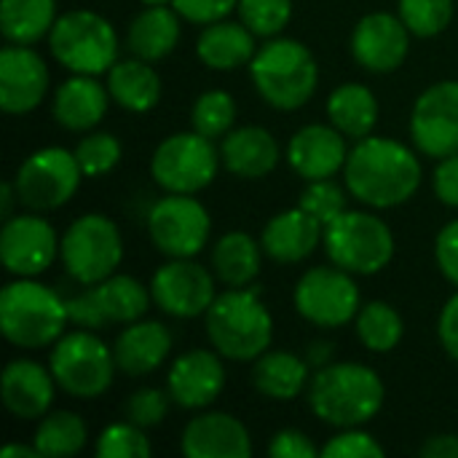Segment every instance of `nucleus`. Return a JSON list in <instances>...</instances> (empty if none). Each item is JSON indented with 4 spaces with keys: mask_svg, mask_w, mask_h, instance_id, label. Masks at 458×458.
I'll use <instances>...</instances> for the list:
<instances>
[{
    "mask_svg": "<svg viewBox=\"0 0 458 458\" xmlns=\"http://www.w3.org/2000/svg\"><path fill=\"white\" fill-rule=\"evenodd\" d=\"M424 180L421 158L394 137H362L349 150L344 185L352 199L370 209H394L408 204Z\"/></svg>",
    "mask_w": 458,
    "mask_h": 458,
    "instance_id": "1",
    "label": "nucleus"
},
{
    "mask_svg": "<svg viewBox=\"0 0 458 458\" xmlns=\"http://www.w3.org/2000/svg\"><path fill=\"white\" fill-rule=\"evenodd\" d=\"M306 400L311 413L333 429L365 427L381 413L386 384L370 365L330 362L311 373Z\"/></svg>",
    "mask_w": 458,
    "mask_h": 458,
    "instance_id": "2",
    "label": "nucleus"
},
{
    "mask_svg": "<svg viewBox=\"0 0 458 458\" xmlns=\"http://www.w3.org/2000/svg\"><path fill=\"white\" fill-rule=\"evenodd\" d=\"M204 330L212 349L225 360L255 362L271 349L274 317L250 287H228L204 314Z\"/></svg>",
    "mask_w": 458,
    "mask_h": 458,
    "instance_id": "3",
    "label": "nucleus"
},
{
    "mask_svg": "<svg viewBox=\"0 0 458 458\" xmlns=\"http://www.w3.org/2000/svg\"><path fill=\"white\" fill-rule=\"evenodd\" d=\"M67 322L64 295L38 279L16 276L0 290V333L16 349L54 346Z\"/></svg>",
    "mask_w": 458,
    "mask_h": 458,
    "instance_id": "4",
    "label": "nucleus"
},
{
    "mask_svg": "<svg viewBox=\"0 0 458 458\" xmlns=\"http://www.w3.org/2000/svg\"><path fill=\"white\" fill-rule=\"evenodd\" d=\"M250 78L258 94L274 110L303 107L319 86V64L314 51L295 38H268L250 62Z\"/></svg>",
    "mask_w": 458,
    "mask_h": 458,
    "instance_id": "5",
    "label": "nucleus"
},
{
    "mask_svg": "<svg viewBox=\"0 0 458 458\" xmlns=\"http://www.w3.org/2000/svg\"><path fill=\"white\" fill-rule=\"evenodd\" d=\"M48 48L67 72L107 75L118 62V32L99 11L72 8L54 21Z\"/></svg>",
    "mask_w": 458,
    "mask_h": 458,
    "instance_id": "6",
    "label": "nucleus"
},
{
    "mask_svg": "<svg viewBox=\"0 0 458 458\" xmlns=\"http://www.w3.org/2000/svg\"><path fill=\"white\" fill-rule=\"evenodd\" d=\"M322 247L333 266L354 276L381 274L397 250L392 228L368 209H346L327 223Z\"/></svg>",
    "mask_w": 458,
    "mask_h": 458,
    "instance_id": "7",
    "label": "nucleus"
},
{
    "mask_svg": "<svg viewBox=\"0 0 458 458\" xmlns=\"http://www.w3.org/2000/svg\"><path fill=\"white\" fill-rule=\"evenodd\" d=\"M59 260L78 287H91L113 276L123 260V236L115 220L99 212L75 217L62 233Z\"/></svg>",
    "mask_w": 458,
    "mask_h": 458,
    "instance_id": "8",
    "label": "nucleus"
},
{
    "mask_svg": "<svg viewBox=\"0 0 458 458\" xmlns=\"http://www.w3.org/2000/svg\"><path fill=\"white\" fill-rule=\"evenodd\" d=\"M48 368L56 378V386L75 400L102 397L118 373L113 346H107L94 330L64 333L48 357Z\"/></svg>",
    "mask_w": 458,
    "mask_h": 458,
    "instance_id": "9",
    "label": "nucleus"
},
{
    "mask_svg": "<svg viewBox=\"0 0 458 458\" xmlns=\"http://www.w3.org/2000/svg\"><path fill=\"white\" fill-rule=\"evenodd\" d=\"M220 148H215V140L191 131L169 134L158 142L150 158V174L156 185L166 193H191L209 188L220 172Z\"/></svg>",
    "mask_w": 458,
    "mask_h": 458,
    "instance_id": "10",
    "label": "nucleus"
},
{
    "mask_svg": "<svg viewBox=\"0 0 458 458\" xmlns=\"http://www.w3.org/2000/svg\"><path fill=\"white\" fill-rule=\"evenodd\" d=\"M83 169L75 158V150L48 145L30 153L16 174L13 185L19 204L30 212H54L64 207L81 188Z\"/></svg>",
    "mask_w": 458,
    "mask_h": 458,
    "instance_id": "11",
    "label": "nucleus"
},
{
    "mask_svg": "<svg viewBox=\"0 0 458 458\" xmlns=\"http://www.w3.org/2000/svg\"><path fill=\"white\" fill-rule=\"evenodd\" d=\"M295 311L314 327L333 330L349 325L362 309V295L354 282V274L338 266H314L309 268L293 290Z\"/></svg>",
    "mask_w": 458,
    "mask_h": 458,
    "instance_id": "12",
    "label": "nucleus"
},
{
    "mask_svg": "<svg viewBox=\"0 0 458 458\" xmlns=\"http://www.w3.org/2000/svg\"><path fill=\"white\" fill-rule=\"evenodd\" d=\"M148 233L166 258H196L212 236L209 209L191 193H166L148 212Z\"/></svg>",
    "mask_w": 458,
    "mask_h": 458,
    "instance_id": "13",
    "label": "nucleus"
},
{
    "mask_svg": "<svg viewBox=\"0 0 458 458\" xmlns=\"http://www.w3.org/2000/svg\"><path fill=\"white\" fill-rule=\"evenodd\" d=\"M215 282V271L193 258H169L150 279L153 306L174 319L204 317L217 298Z\"/></svg>",
    "mask_w": 458,
    "mask_h": 458,
    "instance_id": "14",
    "label": "nucleus"
},
{
    "mask_svg": "<svg viewBox=\"0 0 458 458\" xmlns=\"http://www.w3.org/2000/svg\"><path fill=\"white\" fill-rule=\"evenodd\" d=\"M62 239L43 212H21L3 220L0 228V260L13 276H40L59 258Z\"/></svg>",
    "mask_w": 458,
    "mask_h": 458,
    "instance_id": "15",
    "label": "nucleus"
},
{
    "mask_svg": "<svg viewBox=\"0 0 458 458\" xmlns=\"http://www.w3.org/2000/svg\"><path fill=\"white\" fill-rule=\"evenodd\" d=\"M411 140L435 161L458 153V81H437L419 94L411 110Z\"/></svg>",
    "mask_w": 458,
    "mask_h": 458,
    "instance_id": "16",
    "label": "nucleus"
},
{
    "mask_svg": "<svg viewBox=\"0 0 458 458\" xmlns=\"http://www.w3.org/2000/svg\"><path fill=\"white\" fill-rule=\"evenodd\" d=\"M411 38L413 35L400 13L373 11L365 13L352 30V56L368 72H394L411 54Z\"/></svg>",
    "mask_w": 458,
    "mask_h": 458,
    "instance_id": "17",
    "label": "nucleus"
},
{
    "mask_svg": "<svg viewBox=\"0 0 458 458\" xmlns=\"http://www.w3.org/2000/svg\"><path fill=\"white\" fill-rule=\"evenodd\" d=\"M223 354L215 349H188L172 360L166 373V392L182 411H207L225 389Z\"/></svg>",
    "mask_w": 458,
    "mask_h": 458,
    "instance_id": "18",
    "label": "nucleus"
},
{
    "mask_svg": "<svg viewBox=\"0 0 458 458\" xmlns=\"http://www.w3.org/2000/svg\"><path fill=\"white\" fill-rule=\"evenodd\" d=\"M48 94V64L32 46L8 43L0 51V107L8 115H27Z\"/></svg>",
    "mask_w": 458,
    "mask_h": 458,
    "instance_id": "19",
    "label": "nucleus"
},
{
    "mask_svg": "<svg viewBox=\"0 0 458 458\" xmlns=\"http://www.w3.org/2000/svg\"><path fill=\"white\" fill-rule=\"evenodd\" d=\"M346 140L333 123H306L287 142V164L306 182L330 180L346 166Z\"/></svg>",
    "mask_w": 458,
    "mask_h": 458,
    "instance_id": "20",
    "label": "nucleus"
},
{
    "mask_svg": "<svg viewBox=\"0 0 458 458\" xmlns=\"http://www.w3.org/2000/svg\"><path fill=\"white\" fill-rule=\"evenodd\" d=\"M180 451L188 458H250L252 437L236 416L207 408L185 424Z\"/></svg>",
    "mask_w": 458,
    "mask_h": 458,
    "instance_id": "21",
    "label": "nucleus"
},
{
    "mask_svg": "<svg viewBox=\"0 0 458 458\" xmlns=\"http://www.w3.org/2000/svg\"><path fill=\"white\" fill-rule=\"evenodd\" d=\"M56 389L51 368L35 360H11L0 376L3 408L21 421H40L51 411Z\"/></svg>",
    "mask_w": 458,
    "mask_h": 458,
    "instance_id": "22",
    "label": "nucleus"
},
{
    "mask_svg": "<svg viewBox=\"0 0 458 458\" xmlns=\"http://www.w3.org/2000/svg\"><path fill=\"white\" fill-rule=\"evenodd\" d=\"M172 354V333L158 319H137L123 325L113 344L118 373L129 378H145L156 373Z\"/></svg>",
    "mask_w": 458,
    "mask_h": 458,
    "instance_id": "23",
    "label": "nucleus"
},
{
    "mask_svg": "<svg viewBox=\"0 0 458 458\" xmlns=\"http://www.w3.org/2000/svg\"><path fill=\"white\" fill-rule=\"evenodd\" d=\"M322 239H325V225L301 207L274 215L260 233L263 252L279 266H293L311 258L319 250Z\"/></svg>",
    "mask_w": 458,
    "mask_h": 458,
    "instance_id": "24",
    "label": "nucleus"
},
{
    "mask_svg": "<svg viewBox=\"0 0 458 458\" xmlns=\"http://www.w3.org/2000/svg\"><path fill=\"white\" fill-rule=\"evenodd\" d=\"M223 166L242 180H263L268 177L282 158L276 137L266 126H233L220 140Z\"/></svg>",
    "mask_w": 458,
    "mask_h": 458,
    "instance_id": "25",
    "label": "nucleus"
},
{
    "mask_svg": "<svg viewBox=\"0 0 458 458\" xmlns=\"http://www.w3.org/2000/svg\"><path fill=\"white\" fill-rule=\"evenodd\" d=\"M110 91L107 83H99V75H70L51 102L54 121L67 131H91L107 113Z\"/></svg>",
    "mask_w": 458,
    "mask_h": 458,
    "instance_id": "26",
    "label": "nucleus"
},
{
    "mask_svg": "<svg viewBox=\"0 0 458 458\" xmlns=\"http://www.w3.org/2000/svg\"><path fill=\"white\" fill-rule=\"evenodd\" d=\"M258 54V35L239 19H220L207 24L196 40V56L209 70H236L250 64Z\"/></svg>",
    "mask_w": 458,
    "mask_h": 458,
    "instance_id": "27",
    "label": "nucleus"
},
{
    "mask_svg": "<svg viewBox=\"0 0 458 458\" xmlns=\"http://www.w3.org/2000/svg\"><path fill=\"white\" fill-rule=\"evenodd\" d=\"M180 19L182 16L174 11V5H145L126 30L129 54L145 62L166 59L180 43Z\"/></svg>",
    "mask_w": 458,
    "mask_h": 458,
    "instance_id": "28",
    "label": "nucleus"
},
{
    "mask_svg": "<svg viewBox=\"0 0 458 458\" xmlns=\"http://www.w3.org/2000/svg\"><path fill=\"white\" fill-rule=\"evenodd\" d=\"M311 365L287 349H268L252 362V386L276 403H290L309 389Z\"/></svg>",
    "mask_w": 458,
    "mask_h": 458,
    "instance_id": "29",
    "label": "nucleus"
},
{
    "mask_svg": "<svg viewBox=\"0 0 458 458\" xmlns=\"http://www.w3.org/2000/svg\"><path fill=\"white\" fill-rule=\"evenodd\" d=\"M107 91L118 107L129 113H148L161 99V78L153 70V62L129 56L107 70Z\"/></svg>",
    "mask_w": 458,
    "mask_h": 458,
    "instance_id": "30",
    "label": "nucleus"
},
{
    "mask_svg": "<svg viewBox=\"0 0 458 458\" xmlns=\"http://www.w3.org/2000/svg\"><path fill=\"white\" fill-rule=\"evenodd\" d=\"M263 244L247 231H228L212 247V271L225 287H250L263 268Z\"/></svg>",
    "mask_w": 458,
    "mask_h": 458,
    "instance_id": "31",
    "label": "nucleus"
},
{
    "mask_svg": "<svg viewBox=\"0 0 458 458\" xmlns=\"http://www.w3.org/2000/svg\"><path fill=\"white\" fill-rule=\"evenodd\" d=\"M330 123L349 140L370 137L378 123V99L365 83H341L327 97Z\"/></svg>",
    "mask_w": 458,
    "mask_h": 458,
    "instance_id": "32",
    "label": "nucleus"
},
{
    "mask_svg": "<svg viewBox=\"0 0 458 458\" xmlns=\"http://www.w3.org/2000/svg\"><path fill=\"white\" fill-rule=\"evenodd\" d=\"M97 306L102 309L107 325H129L137 322L148 314L153 295L150 287H145L140 279L129 276V274H113L97 284L89 287Z\"/></svg>",
    "mask_w": 458,
    "mask_h": 458,
    "instance_id": "33",
    "label": "nucleus"
},
{
    "mask_svg": "<svg viewBox=\"0 0 458 458\" xmlns=\"http://www.w3.org/2000/svg\"><path fill=\"white\" fill-rule=\"evenodd\" d=\"M56 19V0H0V30L5 43L35 46L48 38Z\"/></svg>",
    "mask_w": 458,
    "mask_h": 458,
    "instance_id": "34",
    "label": "nucleus"
},
{
    "mask_svg": "<svg viewBox=\"0 0 458 458\" xmlns=\"http://www.w3.org/2000/svg\"><path fill=\"white\" fill-rule=\"evenodd\" d=\"M354 333L360 344L373 354H389L403 344L405 335V319L403 314L386 303V301H370L362 303V309L354 317Z\"/></svg>",
    "mask_w": 458,
    "mask_h": 458,
    "instance_id": "35",
    "label": "nucleus"
},
{
    "mask_svg": "<svg viewBox=\"0 0 458 458\" xmlns=\"http://www.w3.org/2000/svg\"><path fill=\"white\" fill-rule=\"evenodd\" d=\"M89 427L72 411H54L46 413L35 427V448L40 456H78L86 448Z\"/></svg>",
    "mask_w": 458,
    "mask_h": 458,
    "instance_id": "36",
    "label": "nucleus"
},
{
    "mask_svg": "<svg viewBox=\"0 0 458 458\" xmlns=\"http://www.w3.org/2000/svg\"><path fill=\"white\" fill-rule=\"evenodd\" d=\"M236 126V99L225 89H207L191 107V129L209 140H223Z\"/></svg>",
    "mask_w": 458,
    "mask_h": 458,
    "instance_id": "37",
    "label": "nucleus"
},
{
    "mask_svg": "<svg viewBox=\"0 0 458 458\" xmlns=\"http://www.w3.org/2000/svg\"><path fill=\"white\" fill-rule=\"evenodd\" d=\"M454 0H397V13L413 38H437L454 21Z\"/></svg>",
    "mask_w": 458,
    "mask_h": 458,
    "instance_id": "38",
    "label": "nucleus"
},
{
    "mask_svg": "<svg viewBox=\"0 0 458 458\" xmlns=\"http://www.w3.org/2000/svg\"><path fill=\"white\" fill-rule=\"evenodd\" d=\"M94 454L99 458H148L153 454V445L142 427L123 419L99 432Z\"/></svg>",
    "mask_w": 458,
    "mask_h": 458,
    "instance_id": "39",
    "label": "nucleus"
},
{
    "mask_svg": "<svg viewBox=\"0 0 458 458\" xmlns=\"http://www.w3.org/2000/svg\"><path fill=\"white\" fill-rule=\"evenodd\" d=\"M123 156L121 140L110 131H89L75 145V158L83 169V177H102L110 174Z\"/></svg>",
    "mask_w": 458,
    "mask_h": 458,
    "instance_id": "40",
    "label": "nucleus"
},
{
    "mask_svg": "<svg viewBox=\"0 0 458 458\" xmlns=\"http://www.w3.org/2000/svg\"><path fill=\"white\" fill-rule=\"evenodd\" d=\"M239 19L258 38H276L293 19V0H239Z\"/></svg>",
    "mask_w": 458,
    "mask_h": 458,
    "instance_id": "41",
    "label": "nucleus"
},
{
    "mask_svg": "<svg viewBox=\"0 0 458 458\" xmlns=\"http://www.w3.org/2000/svg\"><path fill=\"white\" fill-rule=\"evenodd\" d=\"M349 196H352L349 188L338 185L333 177L330 180H311V182H306V188L298 199V207L306 209L322 225H327L349 209V201H346Z\"/></svg>",
    "mask_w": 458,
    "mask_h": 458,
    "instance_id": "42",
    "label": "nucleus"
},
{
    "mask_svg": "<svg viewBox=\"0 0 458 458\" xmlns=\"http://www.w3.org/2000/svg\"><path fill=\"white\" fill-rule=\"evenodd\" d=\"M172 397L166 389H156V386H145L137 389L126 403H123V419L142 427V429H153L158 427L166 413H169Z\"/></svg>",
    "mask_w": 458,
    "mask_h": 458,
    "instance_id": "43",
    "label": "nucleus"
},
{
    "mask_svg": "<svg viewBox=\"0 0 458 458\" xmlns=\"http://www.w3.org/2000/svg\"><path fill=\"white\" fill-rule=\"evenodd\" d=\"M384 454V445L362 427L341 429L322 445V456L327 458H381Z\"/></svg>",
    "mask_w": 458,
    "mask_h": 458,
    "instance_id": "44",
    "label": "nucleus"
},
{
    "mask_svg": "<svg viewBox=\"0 0 458 458\" xmlns=\"http://www.w3.org/2000/svg\"><path fill=\"white\" fill-rule=\"evenodd\" d=\"M172 5L185 21L207 27L212 21L228 19L236 11L239 0H174Z\"/></svg>",
    "mask_w": 458,
    "mask_h": 458,
    "instance_id": "45",
    "label": "nucleus"
},
{
    "mask_svg": "<svg viewBox=\"0 0 458 458\" xmlns=\"http://www.w3.org/2000/svg\"><path fill=\"white\" fill-rule=\"evenodd\" d=\"M319 454L322 448H317L311 437L301 429H279L268 443L271 458H314Z\"/></svg>",
    "mask_w": 458,
    "mask_h": 458,
    "instance_id": "46",
    "label": "nucleus"
},
{
    "mask_svg": "<svg viewBox=\"0 0 458 458\" xmlns=\"http://www.w3.org/2000/svg\"><path fill=\"white\" fill-rule=\"evenodd\" d=\"M435 260L440 274L458 287V220H451L440 228L435 239Z\"/></svg>",
    "mask_w": 458,
    "mask_h": 458,
    "instance_id": "47",
    "label": "nucleus"
},
{
    "mask_svg": "<svg viewBox=\"0 0 458 458\" xmlns=\"http://www.w3.org/2000/svg\"><path fill=\"white\" fill-rule=\"evenodd\" d=\"M64 303H67V317H70V322H72L75 327L99 330V327L107 325V319H105L102 309L97 306V301H94V295H91L89 287H83L78 295L64 298Z\"/></svg>",
    "mask_w": 458,
    "mask_h": 458,
    "instance_id": "48",
    "label": "nucleus"
},
{
    "mask_svg": "<svg viewBox=\"0 0 458 458\" xmlns=\"http://www.w3.org/2000/svg\"><path fill=\"white\" fill-rule=\"evenodd\" d=\"M432 188L440 204L458 209V153L437 161L432 172Z\"/></svg>",
    "mask_w": 458,
    "mask_h": 458,
    "instance_id": "49",
    "label": "nucleus"
},
{
    "mask_svg": "<svg viewBox=\"0 0 458 458\" xmlns=\"http://www.w3.org/2000/svg\"><path fill=\"white\" fill-rule=\"evenodd\" d=\"M437 338L443 352L458 362V290L443 303L437 317Z\"/></svg>",
    "mask_w": 458,
    "mask_h": 458,
    "instance_id": "50",
    "label": "nucleus"
},
{
    "mask_svg": "<svg viewBox=\"0 0 458 458\" xmlns=\"http://www.w3.org/2000/svg\"><path fill=\"white\" fill-rule=\"evenodd\" d=\"M419 454L424 458H458V435H435Z\"/></svg>",
    "mask_w": 458,
    "mask_h": 458,
    "instance_id": "51",
    "label": "nucleus"
},
{
    "mask_svg": "<svg viewBox=\"0 0 458 458\" xmlns=\"http://www.w3.org/2000/svg\"><path fill=\"white\" fill-rule=\"evenodd\" d=\"M19 204V193H16V185L13 180H5L3 188H0V217L8 220L13 217V207Z\"/></svg>",
    "mask_w": 458,
    "mask_h": 458,
    "instance_id": "52",
    "label": "nucleus"
},
{
    "mask_svg": "<svg viewBox=\"0 0 458 458\" xmlns=\"http://www.w3.org/2000/svg\"><path fill=\"white\" fill-rule=\"evenodd\" d=\"M330 354H333V344H327V341H314L311 346H309V365L317 370V368H325V365H330Z\"/></svg>",
    "mask_w": 458,
    "mask_h": 458,
    "instance_id": "53",
    "label": "nucleus"
},
{
    "mask_svg": "<svg viewBox=\"0 0 458 458\" xmlns=\"http://www.w3.org/2000/svg\"><path fill=\"white\" fill-rule=\"evenodd\" d=\"M0 456L3 458H43L40 456V451L35 448V443H32V445L11 443V445H5V448L0 451Z\"/></svg>",
    "mask_w": 458,
    "mask_h": 458,
    "instance_id": "54",
    "label": "nucleus"
},
{
    "mask_svg": "<svg viewBox=\"0 0 458 458\" xmlns=\"http://www.w3.org/2000/svg\"><path fill=\"white\" fill-rule=\"evenodd\" d=\"M142 5H172L174 0H140Z\"/></svg>",
    "mask_w": 458,
    "mask_h": 458,
    "instance_id": "55",
    "label": "nucleus"
}]
</instances>
